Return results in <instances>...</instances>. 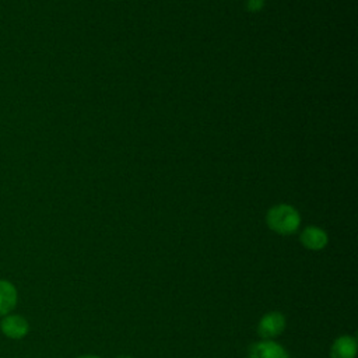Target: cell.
I'll use <instances>...</instances> for the list:
<instances>
[{
  "instance_id": "obj_3",
  "label": "cell",
  "mask_w": 358,
  "mask_h": 358,
  "mask_svg": "<svg viewBox=\"0 0 358 358\" xmlns=\"http://www.w3.org/2000/svg\"><path fill=\"white\" fill-rule=\"evenodd\" d=\"M0 330L6 337L13 340H20L28 334L29 323L21 315L8 313L3 316V319L0 320Z\"/></svg>"
},
{
  "instance_id": "obj_4",
  "label": "cell",
  "mask_w": 358,
  "mask_h": 358,
  "mask_svg": "<svg viewBox=\"0 0 358 358\" xmlns=\"http://www.w3.org/2000/svg\"><path fill=\"white\" fill-rule=\"evenodd\" d=\"M299 242L302 246L308 250H322L327 246L329 243V235L327 232L316 225H308L302 229L299 235Z\"/></svg>"
},
{
  "instance_id": "obj_8",
  "label": "cell",
  "mask_w": 358,
  "mask_h": 358,
  "mask_svg": "<svg viewBox=\"0 0 358 358\" xmlns=\"http://www.w3.org/2000/svg\"><path fill=\"white\" fill-rule=\"evenodd\" d=\"M264 4H266V0H246L245 8L249 13H259L264 8Z\"/></svg>"
},
{
  "instance_id": "obj_9",
  "label": "cell",
  "mask_w": 358,
  "mask_h": 358,
  "mask_svg": "<svg viewBox=\"0 0 358 358\" xmlns=\"http://www.w3.org/2000/svg\"><path fill=\"white\" fill-rule=\"evenodd\" d=\"M78 358H101V357H98V355H81V357H78Z\"/></svg>"
},
{
  "instance_id": "obj_1",
  "label": "cell",
  "mask_w": 358,
  "mask_h": 358,
  "mask_svg": "<svg viewBox=\"0 0 358 358\" xmlns=\"http://www.w3.org/2000/svg\"><path fill=\"white\" fill-rule=\"evenodd\" d=\"M266 224L273 232L288 236L299 229L301 214L294 206L280 203L268 208L266 213Z\"/></svg>"
},
{
  "instance_id": "obj_2",
  "label": "cell",
  "mask_w": 358,
  "mask_h": 358,
  "mask_svg": "<svg viewBox=\"0 0 358 358\" xmlns=\"http://www.w3.org/2000/svg\"><path fill=\"white\" fill-rule=\"evenodd\" d=\"M287 324V319L281 312L273 310L262 316L259 324H257V334L263 340H273L278 337Z\"/></svg>"
},
{
  "instance_id": "obj_7",
  "label": "cell",
  "mask_w": 358,
  "mask_h": 358,
  "mask_svg": "<svg viewBox=\"0 0 358 358\" xmlns=\"http://www.w3.org/2000/svg\"><path fill=\"white\" fill-rule=\"evenodd\" d=\"M17 301L18 294L14 284L7 280H0V316L11 313L17 306Z\"/></svg>"
},
{
  "instance_id": "obj_5",
  "label": "cell",
  "mask_w": 358,
  "mask_h": 358,
  "mask_svg": "<svg viewBox=\"0 0 358 358\" xmlns=\"http://www.w3.org/2000/svg\"><path fill=\"white\" fill-rule=\"evenodd\" d=\"M248 358H289V355L277 341L262 340L250 345Z\"/></svg>"
},
{
  "instance_id": "obj_6",
  "label": "cell",
  "mask_w": 358,
  "mask_h": 358,
  "mask_svg": "<svg viewBox=\"0 0 358 358\" xmlns=\"http://www.w3.org/2000/svg\"><path fill=\"white\" fill-rule=\"evenodd\" d=\"M357 338L354 336L343 334L337 337L330 347V358H355Z\"/></svg>"
},
{
  "instance_id": "obj_10",
  "label": "cell",
  "mask_w": 358,
  "mask_h": 358,
  "mask_svg": "<svg viewBox=\"0 0 358 358\" xmlns=\"http://www.w3.org/2000/svg\"><path fill=\"white\" fill-rule=\"evenodd\" d=\"M116 358H133V357H130V355H119Z\"/></svg>"
}]
</instances>
